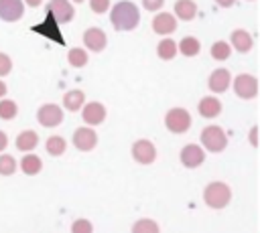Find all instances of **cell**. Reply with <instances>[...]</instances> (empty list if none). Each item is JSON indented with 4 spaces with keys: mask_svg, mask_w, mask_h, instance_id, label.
I'll return each mask as SVG.
<instances>
[{
    "mask_svg": "<svg viewBox=\"0 0 260 233\" xmlns=\"http://www.w3.org/2000/svg\"><path fill=\"white\" fill-rule=\"evenodd\" d=\"M110 20L116 30H132L140 22L138 6L134 2H118L110 12Z\"/></svg>",
    "mask_w": 260,
    "mask_h": 233,
    "instance_id": "1",
    "label": "cell"
},
{
    "mask_svg": "<svg viewBox=\"0 0 260 233\" xmlns=\"http://www.w3.org/2000/svg\"><path fill=\"white\" fill-rule=\"evenodd\" d=\"M203 199L211 209H223L232 199V190L223 182H209L203 190Z\"/></svg>",
    "mask_w": 260,
    "mask_h": 233,
    "instance_id": "2",
    "label": "cell"
},
{
    "mask_svg": "<svg viewBox=\"0 0 260 233\" xmlns=\"http://www.w3.org/2000/svg\"><path fill=\"white\" fill-rule=\"evenodd\" d=\"M165 126L173 132V134H183L191 128V115L187 109L183 107H175V109H169L167 115H165Z\"/></svg>",
    "mask_w": 260,
    "mask_h": 233,
    "instance_id": "3",
    "label": "cell"
},
{
    "mask_svg": "<svg viewBox=\"0 0 260 233\" xmlns=\"http://www.w3.org/2000/svg\"><path fill=\"white\" fill-rule=\"evenodd\" d=\"M201 142L209 152H221L228 146V138L225 132L219 126H207L201 132Z\"/></svg>",
    "mask_w": 260,
    "mask_h": 233,
    "instance_id": "4",
    "label": "cell"
},
{
    "mask_svg": "<svg viewBox=\"0 0 260 233\" xmlns=\"http://www.w3.org/2000/svg\"><path fill=\"white\" fill-rule=\"evenodd\" d=\"M234 91L242 99H252L258 95V81L252 75H238L234 81Z\"/></svg>",
    "mask_w": 260,
    "mask_h": 233,
    "instance_id": "5",
    "label": "cell"
},
{
    "mask_svg": "<svg viewBox=\"0 0 260 233\" xmlns=\"http://www.w3.org/2000/svg\"><path fill=\"white\" fill-rule=\"evenodd\" d=\"M37 120H39V124H43L45 128H55V126H59V124L63 122V111H61L59 105L47 103V105H43V107L37 111Z\"/></svg>",
    "mask_w": 260,
    "mask_h": 233,
    "instance_id": "6",
    "label": "cell"
},
{
    "mask_svg": "<svg viewBox=\"0 0 260 233\" xmlns=\"http://www.w3.org/2000/svg\"><path fill=\"white\" fill-rule=\"evenodd\" d=\"M132 158H134L136 162H140V164H150V162H154L156 150H154L152 142H148V140H138V142H134V144H132Z\"/></svg>",
    "mask_w": 260,
    "mask_h": 233,
    "instance_id": "7",
    "label": "cell"
},
{
    "mask_svg": "<svg viewBox=\"0 0 260 233\" xmlns=\"http://www.w3.org/2000/svg\"><path fill=\"white\" fill-rule=\"evenodd\" d=\"M98 144V134L91 128H77L73 134V146L81 152H89Z\"/></svg>",
    "mask_w": 260,
    "mask_h": 233,
    "instance_id": "8",
    "label": "cell"
},
{
    "mask_svg": "<svg viewBox=\"0 0 260 233\" xmlns=\"http://www.w3.org/2000/svg\"><path fill=\"white\" fill-rule=\"evenodd\" d=\"M106 43H108V36H106V32L102 30V28H87L85 32H83V45L89 49V51H93V53H100V51H104L106 49Z\"/></svg>",
    "mask_w": 260,
    "mask_h": 233,
    "instance_id": "9",
    "label": "cell"
},
{
    "mask_svg": "<svg viewBox=\"0 0 260 233\" xmlns=\"http://www.w3.org/2000/svg\"><path fill=\"white\" fill-rule=\"evenodd\" d=\"M24 4L22 0H0V18L6 22H14L22 16Z\"/></svg>",
    "mask_w": 260,
    "mask_h": 233,
    "instance_id": "10",
    "label": "cell"
},
{
    "mask_svg": "<svg viewBox=\"0 0 260 233\" xmlns=\"http://www.w3.org/2000/svg\"><path fill=\"white\" fill-rule=\"evenodd\" d=\"M32 30L35 32H41V34H47L51 41H55V43H59V45H63L65 41H63V36H61V32H59V28H57V20H55V16H53V12L47 8V18H45V22L41 24V26H32Z\"/></svg>",
    "mask_w": 260,
    "mask_h": 233,
    "instance_id": "11",
    "label": "cell"
},
{
    "mask_svg": "<svg viewBox=\"0 0 260 233\" xmlns=\"http://www.w3.org/2000/svg\"><path fill=\"white\" fill-rule=\"evenodd\" d=\"M203 160H205V154L197 144H187L181 150V162L187 168H197L199 164H203Z\"/></svg>",
    "mask_w": 260,
    "mask_h": 233,
    "instance_id": "12",
    "label": "cell"
},
{
    "mask_svg": "<svg viewBox=\"0 0 260 233\" xmlns=\"http://www.w3.org/2000/svg\"><path fill=\"white\" fill-rule=\"evenodd\" d=\"M49 10L53 12L55 20L61 22V24L69 22V20L73 18V14H75V10H73V6L69 4V0H51V2H49Z\"/></svg>",
    "mask_w": 260,
    "mask_h": 233,
    "instance_id": "13",
    "label": "cell"
},
{
    "mask_svg": "<svg viewBox=\"0 0 260 233\" xmlns=\"http://www.w3.org/2000/svg\"><path fill=\"white\" fill-rule=\"evenodd\" d=\"M152 30L156 34H171V32L177 30V18L169 12H160L152 20Z\"/></svg>",
    "mask_w": 260,
    "mask_h": 233,
    "instance_id": "14",
    "label": "cell"
},
{
    "mask_svg": "<svg viewBox=\"0 0 260 233\" xmlns=\"http://www.w3.org/2000/svg\"><path fill=\"white\" fill-rule=\"evenodd\" d=\"M106 120V107L100 101H89L83 105V122L89 126H98Z\"/></svg>",
    "mask_w": 260,
    "mask_h": 233,
    "instance_id": "15",
    "label": "cell"
},
{
    "mask_svg": "<svg viewBox=\"0 0 260 233\" xmlns=\"http://www.w3.org/2000/svg\"><path fill=\"white\" fill-rule=\"evenodd\" d=\"M209 89L213 93H223L230 85V71L228 69H215L211 75H209Z\"/></svg>",
    "mask_w": 260,
    "mask_h": 233,
    "instance_id": "16",
    "label": "cell"
},
{
    "mask_svg": "<svg viewBox=\"0 0 260 233\" xmlns=\"http://www.w3.org/2000/svg\"><path fill=\"white\" fill-rule=\"evenodd\" d=\"M197 109H199V113H201L203 118H215V115H219V111H221V103H219V99H215V97H203V99L199 101Z\"/></svg>",
    "mask_w": 260,
    "mask_h": 233,
    "instance_id": "17",
    "label": "cell"
},
{
    "mask_svg": "<svg viewBox=\"0 0 260 233\" xmlns=\"http://www.w3.org/2000/svg\"><path fill=\"white\" fill-rule=\"evenodd\" d=\"M230 41H232L234 49L240 51V53H248L252 49V43H254L252 36H250V32H246V30H234Z\"/></svg>",
    "mask_w": 260,
    "mask_h": 233,
    "instance_id": "18",
    "label": "cell"
},
{
    "mask_svg": "<svg viewBox=\"0 0 260 233\" xmlns=\"http://www.w3.org/2000/svg\"><path fill=\"white\" fill-rule=\"evenodd\" d=\"M37 144H39V136L32 130H24L16 138V148L22 150V152H30L32 148H37Z\"/></svg>",
    "mask_w": 260,
    "mask_h": 233,
    "instance_id": "19",
    "label": "cell"
},
{
    "mask_svg": "<svg viewBox=\"0 0 260 233\" xmlns=\"http://www.w3.org/2000/svg\"><path fill=\"white\" fill-rule=\"evenodd\" d=\"M175 14L181 20H193L197 14V6L193 0H177L175 2Z\"/></svg>",
    "mask_w": 260,
    "mask_h": 233,
    "instance_id": "20",
    "label": "cell"
},
{
    "mask_svg": "<svg viewBox=\"0 0 260 233\" xmlns=\"http://www.w3.org/2000/svg\"><path fill=\"white\" fill-rule=\"evenodd\" d=\"M83 101H85V95H83V91H79V89H71V91H67V93L63 95V105H65L69 111H77V109L83 105Z\"/></svg>",
    "mask_w": 260,
    "mask_h": 233,
    "instance_id": "21",
    "label": "cell"
},
{
    "mask_svg": "<svg viewBox=\"0 0 260 233\" xmlns=\"http://www.w3.org/2000/svg\"><path fill=\"white\" fill-rule=\"evenodd\" d=\"M20 168H22V172H24V174L35 176V174H39V172H41L43 162H41V158H39L37 154H26V156H22Z\"/></svg>",
    "mask_w": 260,
    "mask_h": 233,
    "instance_id": "22",
    "label": "cell"
},
{
    "mask_svg": "<svg viewBox=\"0 0 260 233\" xmlns=\"http://www.w3.org/2000/svg\"><path fill=\"white\" fill-rule=\"evenodd\" d=\"M185 57H195L199 51H201V45H199V41L195 38V36H185L181 43H179V47H177Z\"/></svg>",
    "mask_w": 260,
    "mask_h": 233,
    "instance_id": "23",
    "label": "cell"
},
{
    "mask_svg": "<svg viewBox=\"0 0 260 233\" xmlns=\"http://www.w3.org/2000/svg\"><path fill=\"white\" fill-rule=\"evenodd\" d=\"M156 53H158V57H160L162 61H171V59L177 55V45H175V41L162 38V41L158 43V47H156Z\"/></svg>",
    "mask_w": 260,
    "mask_h": 233,
    "instance_id": "24",
    "label": "cell"
},
{
    "mask_svg": "<svg viewBox=\"0 0 260 233\" xmlns=\"http://www.w3.org/2000/svg\"><path fill=\"white\" fill-rule=\"evenodd\" d=\"M45 148H47V152H49L51 156H61V154L65 152V140H63L61 136H51V138L47 140Z\"/></svg>",
    "mask_w": 260,
    "mask_h": 233,
    "instance_id": "25",
    "label": "cell"
},
{
    "mask_svg": "<svg viewBox=\"0 0 260 233\" xmlns=\"http://www.w3.org/2000/svg\"><path fill=\"white\" fill-rule=\"evenodd\" d=\"M230 53H232V49H230V45L223 43V41H217V43L211 45V57L217 59V61H225V59L230 57Z\"/></svg>",
    "mask_w": 260,
    "mask_h": 233,
    "instance_id": "26",
    "label": "cell"
},
{
    "mask_svg": "<svg viewBox=\"0 0 260 233\" xmlns=\"http://www.w3.org/2000/svg\"><path fill=\"white\" fill-rule=\"evenodd\" d=\"M67 61L71 67H83L87 63V53L83 49H71L67 55Z\"/></svg>",
    "mask_w": 260,
    "mask_h": 233,
    "instance_id": "27",
    "label": "cell"
},
{
    "mask_svg": "<svg viewBox=\"0 0 260 233\" xmlns=\"http://www.w3.org/2000/svg\"><path fill=\"white\" fill-rule=\"evenodd\" d=\"M16 111H18V107L12 99H2L0 101V118L2 120H12L16 115Z\"/></svg>",
    "mask_w": 260,
    "mask_h": 233,
    "instance_id": "28",
    "label": "cell"
},
{
    "mask_svg": "<svg viewBox=\"0 0 260 233\" xmlns=\"http://www.w3.org/2000/svg\"><path fill=\"white\" fill-rule=\"evenodd\" d=\"M16 170V160L10 154H2L0 156V174L2 176H10Z\"/></svg>",
    "mask_w": 260,
    "mask_h": 233,
    "instance_id": "29",
    "label": "cell"
},
{
    "mask_svg": "<svg viewBox=\"0 0 260 233\" xmlns=\"http://www.w3.org/2000/svg\"><path fill=\"white\" fill-rule=\"evenodd\" d=\"M134 231H158V225L154 223V221H150V219H142V221H138L134 227H132Z\"/></svg>",
    "mask_w": 260,
    "mask_h": 233,
    "instance_id": "30",
    "label": "cell"
},
{
    "mask_svg": "<svg viewBox=\"0 0 260 233\" xmlns=\"http://www.w3.org/2000/svg\"><path fill=\"white\" fill-rule=\"evenodd\" d=\"M10 69H12V61H10V57H8L6 53H0V77L8 75Z\"/></svg>",
    "mask_w": 260,
    "mask_h": 233,
    "instance_id": "31",
    "label": "cell"
},
{
    "mask_svg": "<svg viewBox=\"0 0 260 233\" xmlns=\"http://www.w3.org/2000/svg\"><path fill=\"white\" fill-rule=\"evenodd\" d=\"M71 231H75V233H83V231H87V233H89V231H91V223L85 221V219H79V221L73 223Z\"/></svg>",
    "mask_w": 260,
    "mask_h": 233,
    "instance_id": "32",
    "label": "cell"
},
{
    "mask_svg": "<svg viewBox=\"0 0 260 233\" xmlns=\"http://www.w3.org/2000/svg\"><path fill=\"white\" fill-rule=\"evenodd\" d=\"M89 2H91V10L98 14H102L110 8V0H89Z\"/></svg>",
    "mask_w": 260,
    "mask_h": 233,
    "instance_id": "33",
    "label": "cell"
},
{
    "mask_svg": "<svg viewBox=\"0 0 260 233\" xmlns=\"http://www.w3.org/2000/svg\"><path fill=\"white\" fill-rule=\"evenodd\" d=\"M162 4H165V0H142V6H144L146 10H150V12L162 8Z\"/></svg>",
    "mask_w": 260,
    "mask_h": 233,
    "instance_id": "34",
    "label": "cell"
},
{
    "mask_svg": "<svg viewBox=\"0 0 260 233\" xmlns=\"http://www.w3.org/2000/svg\"><path fill=\"white\" fill-rule=\"evenodd\" d=\"M6 144H8V138H6V134L0 130V152L6 148Z\"/></svg>",
    "mask_w": 260,
    "mask_h": 233,
    "instance_id": "35",
    "label": "cell"
},
{
    "mask_svg": "<svg viewBox=\"0 0 260 233\" xmlns=\"http://www.w3.org/2000/svg\"><path fill=\"white\" fill-rule=\"evenodd\" d=\"M256 134H258V128H252V132H250V142H252V146H258V140H256Z\"/></svg>",
    "mask_w": 260,
    "mask_h": 233,
    "instance_id": "36",
    "label": "cell"
},
{
    "mask_svg": "<svg viewBox=\"0 0 260 233\" xmlns=\"http://www.w3.org/2000/svg\"><path fill=\"white\" fill-rule=\"evenodd\" d=\"M215 2H217L219 6H223V8H228V6H232L236 0H215Z\"/></svg>",
    "mask_w": 260,
    "mask_h": 233,
    "instance_id": "37",
    "label": "cell"
},
{
    "mask_svg": "<svg viewBox=\"0 0 260 233\" xmlns=\"http://www.w3.org/2000/svg\"><path fill=\"white\" fill-rule=\"evenodd\" d=\"M24 2H26L28 6H32V8H35V6H41V0H24Z\"/></svg>",
    "mask_w": 260,
    "mask_h": 233,
    "instance_id": "38",
    "label": "cell"
},
{
    "mask_svg": "<svg viewBox=\"0 0 260 233\" xmlns=\"http://www.w3.org/2000/svg\"><path fill=\"white\" fill-rule=\"evenodd\" d=\"M4 93H6V85L4 81H0V97H4Z\"/></svg>",
    "mask_w": 260,
    "mask_h": 233,
    "instance_id": "39",
    "label": "cell"
},
{
    "mask_svg": "<svg viewBox=\"0 0 260 233\" xmlns=\"http://www.w3.org/2000/svg\"><path fill=\"white\" fill-rule=\"evenodd\" d=\"M73 2H83V0H73Z\"/></svg>",
    "mask_w": 260,
    "mask_h": 233,
    "instance_id": "40",
    "label": "cell"
}]
</instances>
